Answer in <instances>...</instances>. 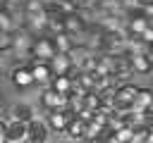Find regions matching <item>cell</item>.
I'll return each mask as SVG.
<instances>
[{"instance_id": "ffe728a7", "label": "cell", "mask_w": 153, "mask_h": 143, "mask_svg": "<svg viewBox=\"0 0 153 143\" xmlns=\"http://www.w3.org/2000/svg\"><path fill=\"white\" fill-rule=\"evenodd\" d=\"M112 136H115L120 143H131V141H134V129H131V126H122V129L115 131Z\"/></svg>"}, {"instance_id": "7c38bea8", "label": "cell", "mask_w": 153, "mask_h": 143, "mask_svg": "<svg viewBox=\"0 0 153 143\" xmlns=\"http://www.w3.org/2000/svg\"><path fill=\"white\" fill-rule=\"evenodd\" d=\"M148 26H151V19H148V17H143V14H134V17H129V21H127V33L139 38Z\"/></svg>"}, {"instance_id": "7a4b0ae2", "label": "cell", "mask_w": 153, "mask_h": 143, "mask_svg": "<svg viewBox=\"0 0 153 143\" xmlns=\"http://www.w3.org/2000/svg\"><path fill=\"white\" fill-rule=\"evenodd\" d=\"M55 55H57V50H55L50 36H38V38H33V45H31V57H33V60L50 62Z\"/></svg>"}, {"instance_id": "44dd1931", "label": "cell", "mask_w": 153, "mask_h": 143, "mask_svg": "<svg viewBox=\"0 0 153 143\" xmlns=\"http://www.w3.org/2000/svg\"><path fill=\"white\" fill-rule=\"evenodd\" d=\"M12 45H14V36L10 31H0V52L12 50Z\"/></svg>"}, {"instance_id": "52a82bcc", "label": "cell", "mask_w": 153, "mask_h": 143, "mask_svg": "<svg viewBox=\"0 0 153 143\" xmlns=\"http://www.w3.org/2000/svg\"><path fill=\"white\" fill-rule=\"evenodd\" d=\"M7 143H29V124L7 119Z\"/></svg>"}, {"instance_id": "3957f363", "label": "cell", "mask_w": 153, "mask_h": 143, "mask_svg": "<svg viewBox=\"0 0 153 143\" xmlns=\"http://www.w3.org/2000/svg\"><path fill=\"white\" fill-rule=\"evenodd\" d=\"M127 60H129L131 74H148V72L153 69V60H151V55H146V52L127 50Z\"/></svg>"}, {"instance_id": "30bf717a", "label": "cell", "mask_w": 153, "mask_h": 143, "mask_svg": "<svg viewBox=\"0 0 153 143\" xmlns=\"http://www.w3.org/2000/svg\"><path fill=\"white\" fill-rule=\"evenodd\" d=\"M72 112L69 110H60V112H48V119H45V124L53 129V131H60V133H65V129H67V124L72 122Z\"/></svg>"}, {"instance_id": "8992f818", "label": "cell", "mask_w": 153, "mask_h": 143, "mask_svg": "<svg viewBox=\"0 0 153 143\" xmlns=\"http://www.w3.org/2000/svg\"><path fill=\"white\" fill-rule=\"evenodd\" d=\"M134 112H141L153 119V88H139L136 100H134Z\"/></svg>"}, {"instance_id": "9c48e42d", "label": "cell", "mask_w": 153, "mask_h": 143, "mask_svg": "<svg viewBox=\"0 0 153 143\" xmlns=\"http://www.w3.org/2000/svg\"><path fill=\"white\" fill-rule=\"evenodd\" d=\"M10 81H12V86H17L19 91L31 88V86H33V76H31L29 64H24V67H14L12 74H10Z\"/></svg>"}, {"instance_id": "7402d4cb", "label": "cell", "mask_w": 153, "mask_h": 143, "mask_svg": "<svg viewBox=\"0 0 153 143\" xmlns=\"http://www.w3.org/2000/svg\"><path fill=\"white\" fill-rule=\"evenodd\" d=\"M0 143H7V122L0 119Z\"/></svg>"}, {"instance_id": "8fae6325", "label": "cell", "mask_w": 153, "mask_h": 143, "mask_svg": "<svg viewBox=\"0 0 153 143\" xmlns=\"http://www.w3.org/2000/svg\"><path fill=\"white\" fill-rule=\"evenodd\" d=\"M48 64H50L53 76H69V74H72V69H74V64H72L69 55H55Z\"/></svg>"}, {"instance_id": "e0dca14e", "label": "cell", "mask_w": 153, "mask_h": 143, "mask_svg": "<svg viewBox=\"0 0 153 143\" xmlns=\"http://www.w3.org/2000/svg\"><path fill=\"white\" fill-rule=\"evenodd\" d=\"M53 45H55L57 55H67L74 48V38L69 33H57V36H53Z\"/></svg>"}, {"instance_id": "4fadbf2b", "label": "cell", "mask_w": 153, "mask_h": 143, "mask_svg": "<svg viewBox=\"0 0 153 143\" xmlns=\"http://www.w3.org/2000/svg\"><path fill=\"white\" fill-rule=\"evenodd\" d=\"M50 126L43 119H31L29 122V141H48Z\"/></svg>"}, {"instance_id": "5b68a950", "label": "cell", "mask_w": 153, "mask_h": 143, "mask_svg": "<svg viewBox=\"0 0 153 143\" xmlns=\"http://www.w3.org/2000/svg\"><path fill=\"white\" fill-rule=\"evenodd\" d=\"M41 105H43L48 112L67 110V95H60V93H55L53 88H43V93H41Z\"/></svg>"}, {"instance_id": "277c9868", "label": "cell", "mask_w": 153, "mask_h": 143, "mask_svg": "<svg viewBox=\"0 0 153 143\" xmlns=\"http://www.w3.org/2000/svg\"><path fill=\"white\" fill-rule=\"evenodd\" d=\"M29 69H31V76H33V86H43V88L50 86V81H53V72H50V64H48V62L31 60Z\"/></svg>"}, {"instance_id": "cb8c5ba5", "label": "cell", "mask_w": 153, "mask_h": 143, "mask_svg": "<svg viewBox=\"0 0 153 143\" xmlns=\"http://www.w3.org/2000/svg\"><path fill=\"white\" fill-rule=\"evenodd\" d=\"M29 143H48V141H29Z\"/></svg>"}, {"instance_id": "603a6c76", "label": "cell", "mask_w": 153, "mask_h": 143, "mask_svg": "<svg viewBox=\"0 0 153 143\" xmlns=\"http://www.w3.org/2000/svg\"><path fill=\"white\" fill-rule=\"evenodd\" d=\"M5 5H7V0H0V12L5 10Z\"/></svg>"}, {"instance_id": "5bb4252c", "label": "cell", "mask_w": 153, "mask_h": 143, "mask_svg": "<svg viewBox=\"0 0 153 143\" xmlns=\"http://www.w3.org/2000/svg\"><path fill=\"white\" fill-rule=\"evenodd\" d=\"M72 86H74V81H72V76H53V81H50V86L48 88H53L55 93H60V95H72Z\"/></svg>"}, {"instance_id": "d6986e66", "label": "cell", "mask_w": 153, "mask_h": 143, "mask_svg": "<svg viewBox=\"0 0 153 143\" xmlns=\"http://www.w3.org/2000/svg\"><path fill=\"white\" fill-rule=\"evenodd\" d=\"M98 107H100V95H98V93H86V95H84V110L96 112Z\"/></svg>"}, {"instance_id": "ba28073f", "label": "cell", "mask_w": 153, "mask_h": 143, "mask_svg": "<svg viewBox=\"0 0 153 143\" xmlns=\"http://www.w3.org/2000/svg\"><path fill=\"white\" fill-rule=\"evenodd\" d=\"M62 24H65V33H69L72 38H74V36H81V33H86V19H84L79 12L62 17Z\"/></svg>"}, {"instance_id": "2e32d148", "label": "cell", "mask_w": 153, "mask_h": 143, "mask_svg": "<svg viewBox=\"0 0 153 143\" xmlns=\"http://www.w3.org/2000/svg\"><path fill=\"white\" fill-rule=\"evenodd\" d=\"M10 119L22 122V124H29L31 119H36V117H33V107H31V105H14L12 112H10Z\"/></svg>"}, {"instance_id": "9a60e30c", "label": "cell", "mask_w": 153, "mask_h": 143, "mask_svg": "<svg viewBox=\"0 0 153 143\" xmlns=\"http://www.w3.org/2000/svg\"><path fill=\"white\" fill-rule=\"evenodd\" d=\"M65 133H67L69 138H74V141H84V136H86V122L79 119V117H72V122L67 124Z\"/></svg>"}, {"instance_id": "6da1fadb", "label": "cell", "mask_w": 153, "mask_h": 143, "mask_svg": "<svg viewBox=\"0 0 153 143\" xmlns=\"http://www.w3.org/2000/svg\"><path fill=\"white\" fill-rule=\"evenodd\" d=\"M136 93H139V86H134V83L117 86L115 100H112V110H131L134 107V100H136Z\"/></svg>"}, {"instance_id": "ac0fdd59", "label": "cell", "mask_w": 153, "mask_h": 143, "mask_svg": "<svg viewBox=\"0 0 153 143\" xmlns=\"http://www.w3.org/2000/svg\"><path fill=\"white\" fill-rule=\"evenodd\" d=\"M14 29H17V21H14V17H12L7 10H2V12H0V31H10V33H12Z\"/></svg>"}]
</instances>
